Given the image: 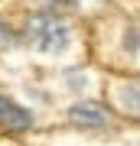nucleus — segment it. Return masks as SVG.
I'll list each match as a JSON object with an SVG mask.
<instances>
[{"mask_svg": "<svg viewBox=\"0 0 140 146\" xmlns=\"http://www.w3.org/2000/svg\"><path fill=\"white\" fill-rule=\"evenodd\" d=\"M33 123V114L26 107H20L10 94H0V127L7 130H29Z\"/></svg>", "mask_w": 140, "mask_h": 146, "instance_id": "3", "label": "nucleus"}, {"mask_svg": "<svg viewBox=\"0 0 140 146\" xmlns=\"http://www.w3.org/2000/svg\"><path fill=\"white\" fill-rule=\"evenodd\" d=\"M68 120L75 127H88V130H101V127L111 123V114L108 107L94 104V101H78V104L68 107Z\"/></svg>", "mask_w": 140, "mask_h": 146, "instance_id": "2", "label": "nucleus"}, {"mask_svg": "<svg viewBox=\"0 0 140 146\" xmlns=\"http://www.w3.org/2000/svg\"><path fill=\"white\" fill-rule=\"evenodd\" d=\"M26 42L42 55H59L68 49V26L56 13H36L26 23Z\"/></svg>", "mask_w": 140, "mask_h": 146, "instance_id": "1", "label": "nucleus"}, {"mask_svg": "<svg viewBox=\"0 0 140 146\" xmlns=\"http://www.w3.org/2000/svg\"><path fill=\"white\" fill-rule=\"evenodd\" d=\"M49 3H56V7H75L78 0H49Z\"/></svg>", "mask_w": 140, "mask_h": 146, "instance_id": "6", "label": "nucleus"}, {"mask_svg": "<svg viewBox=\"0 0 140 146\" xmlns=\"http://www.w3.org/2000/svg\"><path fill=\"white\" fill-rule=\"evenodd\" d=\"M121 104L124 110H130L134 117H140V81H130L121 88Z\"/></svg>", "mask_w": 140, "mask_h": 146, "instance_id": "4", "label": "nucleus"}, {"mask_svg": "<svg viewBox=\"0 0 140 146\" xmlns=\"http://www.w3.org/2000/svg\"><path fill=\"white\" fill-rule=\"evenodd\" d=\"M7 46H13V29L0 20V49H7Z\"/></svg>", "mask_w": 140, "mask_h": 146, "instance_id": "5", "label": "nucleus"}]
</instances>
